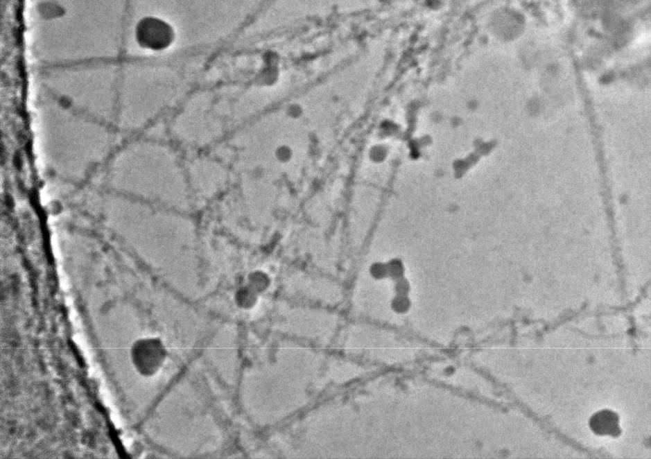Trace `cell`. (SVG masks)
<instances>
[{
    "mask_svg": "<svg viewBox=\"0 0 651 459\" xmlns=\"http://www.w3.org/2000/svg\"><path fill=\"white\" fill-rule=\"evenodd\" d=\"M143 44L153 49L164 48L172 40V32L167 24L158 20H149L143 23L139 30Z\"/></svg>",
    "mask_w": 651,
    "mask_h": 459,
    "instance_id": "1",
    "label": "cell"
},
{
    "mask_svg": "<svg viewBox=\"0 0 651 459\" xmlns=\"http://www.w3.org/2000/svg\"><path fill=\"white\" fill-rule=\"evenodd\" d=\"M591 427L599 435L618 436L620 433L618 416L610 411H602L593 416Z\"/></svg>",
    "mask_w": 651,
    "mask_h": 459,
    "instance_id": "2",
    "label": "cell"
}]
</instances>
